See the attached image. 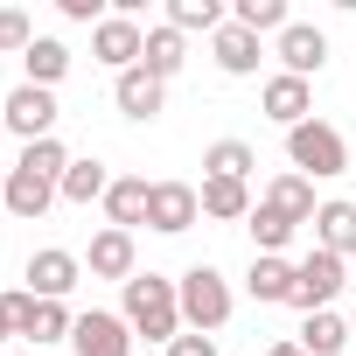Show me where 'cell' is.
<instances>
[{
	"mask_svg": "<svg viewBox=\"0 0 356 356\" xmlns=\"http://www.w3.org/2000/svg\"><path fill=\"white\" fill-rule=\"evenodd\" d=\"M91 56H98L112 77H126V70H140V56H147V29L126 22V15H105V22L91 29Z\"/></svg>",
	"mask_w": 356,
	"mask_h": 356,
	"instance_id": "cell-6",
	"label": "cell"
},
{
	"mask_svg": "<svg viewBox=\"0 0 356 356\" xmlns=\"http://www.w3.org/2000/svg\"><path fill=\"white\" fill-rule=\"evenodd\" d=\"M307 356H342L349 349V314H335V307H321V314H307V328L293 335Z\"/></svg>",
	"mask_w": 356,
	"mask_h": 356,
	"instance_id": "cell-23",
	"label": "cell"
},
{
	"mask_svg": "<svg viewBox=\"0 0 356 356\" xmlns=\"http://www.w3.org/2000/svg\"><path fill=\"white\" fill-rule=\"evenodd\" d=\"M0 342H15V335H8V321H0Z\"/></svg>",
	"mask_w": 356,
	"mask_h": 356,
	"instance_id": "cell-36",
	"label": "cell"
},
{
	"mask_svg": "<svg viewBox=\"0 0 356 356\" xmlns=\"http://www.w3.org/2000/svg\"><path fill=\"white\" fill-rule=\"evenodd\" d=\"M349 203H356V196H349Z\"/></svg>",
	"mask_w": 356,
	"mask_h": 356,
	"instance_id": "cell-39",
	"label": "cell"
},
{
	"mask_svg": "<svg viewBox=\"0 0 356 356\" xmlns=\"http://www.w3.org/2000/svg\"><path fill=\"white\" fill-rule=\"evenodd\" d=\"M56 189H63V182H49V175L8 168V189H0V203H8L22 224H42V217H49V203H56Z\"/></svg>",
	"mask_w": 356,
	"mask_h": 356,
	"instance_id": "cell-13",
	"label": "cell"
},
{
	"mask_svg": "<svg viewBox=\"0 0 356 356\" xmlns=\"http://www.w3.org/2000/svg\"><path fill=\"white\" fill-rule=\"evenodd\" d=\"M231 22H238V29H252V35H280L293 15H286V0H238Z\"/></svg>",
	"mask_w": 356,
	"mask_h": 356,
	"instance_id": "cell-28",
	"label": "cell"
},
{
	"mask_svg": "<svg viewBox=\"0 0 356 356\" xmlns=\"http://www.w3.org/2000/svg\"><path fill=\"white\" fill-rule=\"evenodd\" d=\"M252 168H259V154L245 140H217L203 154V175H217V182H252Z\"/></svg>",
	"mask_w": 356,
	"mask_h": 356,
	"instance_id": "cell-26",
	"label": "cell"
},
{
	"mask_svg": "<svg viewBox=\"0 0 356 356\" xmlns=\"http://www.w3.org/2000/svg\"><path fill=\"white\" fill-rule=\"evenodd\" d=\"M29 293L35 300H70V286L84 280V259L77 252H63V245H42V252H29Z\"/></svg>",
	"mask_w": 356,
	"mask_h": 356,
	"instance_id": "cell-7",
	"label": "cell"
},
{
	"mask_svg": "<svg viewBox=\"0 0 356 356\" xmlns=\"http://www.w3.org/2000/svg\"><path fill=\"white\" fill-rule=\"evenodd\" d=\"M35 49V29L22 8H0V56H29Z\"/></svg>",
	"mask_w": 356,
	"mask_h": 356,
	"instance_id": "cell-31",
	"label": "cell"
},
{
	"mask_svg": "<svg viewBox=\"0 0 356 356\" xmlns=\"http://www.w3.org/2000/svg\"><path fill=\"white\" fill-rule=\"evenodd\" d=\"M175 293H182V328H196V335H217V328L231 321V307H238V300H231V280H224L217 266H203V259L175 280Z\"/></svg>",
	"mask_w": 356,
	"mask_h": 356,
	"instance_id": "cell-2",
	"label": "cell"
},
{
	"mask_svg": "<svg viewBox=\"0 0 356 356\" xmlns=\"http://www.w3.org/2000/svg\"><path fill=\"white\" fill-rule=\"evenodd\" d=\"M182 63H189V35H182V29H168V22H161V29H147V56H140V70H147V77H161V84H168Z\"/></svg>",
	"mask_w": 356,
	"mask_h": 356,
	"instance_id": "cell-20",
	"label": "cell"
},
{
	"mask_svg": "<svg viewBox=\"0 0 356 356\" xmlns=\"http://www.w3.org/2000/svg\"><path fill=\"white\" fill-rule=\"evenodd\" d=\"M147 203H154V182H147V175H112V189H105V217H112V231L147 224Z\"/></svg>",
	"mask_w": 356,
	"mask_h": 356,
	"instance_id": "cell-15",
	"label": "cell"
},
{
	"mask_svg": "<svg viewBox=\"0 0 356 356\" xmlns=\"http://www.w3.org/2000/svg\"><path fill=\"white\" fill-rule=\"evenodd\" d=\"M342 286H349V259H335V252H321V245H314V252L293 266V300H286V307L321 314V307H328Z\"/></svg>",
	"mask_w": 356,
	"mask_h": 356,
	"instance_id": "cell-4",
	"label": "cell"
},
{
	"mask_svg": "<svg viewBox=\"0 0 356 356\" xmlns=\"http://www.w3.org/2000/svg\"><path fill=\"white\" fill-rule=\"evenodd\" d=\"M266 356H307V349H300V342H273Z\"/></svg>",
	"mask_w": 356,
	"mask_h": 356,
	"instance_id": "cell-35",
	"label": "cell"
},
{
	"mask_svg": "<svg viewBox=\"0 0 356 356\" xmlns=\"http://www.w3.org/2000/svg\"><path fill=\"white\" fill-rule=\"evenodd\" d=\"M196 217H203V196H196L189 182H154V203H147V231H161V238H182Z\"/></svg>",
	"mask_w": 356,
	"mask_h": 356,
	"instance_id": "cell-10",
	"label": "cell"
},
{
	"mask_svg": "<svg viewBox=\"0 0 356 356\" xmlns=\"http://www.w3.org/2000/svg\"><path fill=\"white\" fill-rule=\"evenodd\" d=\"M203 217H217V224H245L259 203H252V182H217V175H203Z\"/></svg>",
	"mask_w": 356,
	"mask_h": 356,
	"instance_id": "cell-17",
	"label": "cell"
},
{
	"mask_svg": "<svg viewBox=\"0 0 356 356\" xmlns=\"http://www.w3.org/2000/svg\"><path fill=\"white\" fill-rule=\"evenodd\" d=\"M0 126H8L22 147L56 140V91H42V84H15L8 105H0Z\"/></svg>",
	"mask_w": 356,
	"mask_h": 356,
	"instance_id": "cell-5",
	"label": "cell"
},
{
	"mask_svg": "<svg viewBox=\"0 0 356 356\" xmlns=\"http://www.w3.org/2000/svg\"><path fill=\"white\" fill-rule=\"evenodd\" d=\"M314 245L335 259H356V203H321L314 210Z\"/></svg>",
	"mask_w": 356,
	"mask_h": 356,
	"instance_id": "cell-19",
	"label": "cell"
},
{
	"mask_svg": "<svg viewBox=\"0 0 356 356\" xmlns=\"http://www.w3.org/2000/svg\"><path fill=\"white\" fill-rule=\"evenodd\" d=\"M0 321H8V335H29V328H35V293H29V286L0 293Z\"/></svg>",
	"mask_w": 356,
	"mask_h": 356,
	"instance_id": "cell-32",
	"label": "cell"
},
{
	"mask_svg": "<svg viewBox=\"0 0 356 356\" xmlns=\"http://www.w3.org/2000/svg\"><path fill=\"white\" fill-rule=\"evenodd\" d=\"M266 203H273L280 217H293V224H314V210H321V203H314V182H307V175H293V168H286V175H273Z\"/></svg>",
	"mask_w": 356,
	"mask_h": 356,
	"instance_id": "cell-22",
	"label": "cell"
},
{
	"mask_svg": "<svg viewBox=\"0 0 356 356\" xmlns=\"http://www.w3.org/2000/svg\"><path fill=\"white\" fill-rule=\"evenodd\" d=\"M112 105H119L133 126H147V119H161L168 84H161V77H147V70H126V77H112Z\"/></svg>",
	"mask_w": 356,
	"mask_h": 356,
	"instance_id": "cell-14",
	"label": "cell"
},
{
	"mask_svg": "<svg viewBox=\"0 0 356 356\" xmlns=\"http://www.w3.org/2000/svg\"><path fill=\"white\" fill-rule=\"evenodd\" d=\"M259 105H266V119H273V126H286V133L314 119V91H307L300 77H286V70H280V77H266V91H259Z\"/></svg>",
	"mask_w": 356,
	"mask_h": 356,
	"instance_id": "cell-12",
	"label": "cell"
},
{
	"mask_svg": "<svg viewBox=\"0 0 356 356\" xmlns=\"http://www.w3.org/2000/svg\"><path fill=\"white\" fill-rule=\"evenodd\" d=\"M245 293H252L259 307H286V300H293V266H286V259H259V252H252Z\"/></svg>",
	"mask_w": 356,
	"mask_h": 356,
	"instance_id": "cell-18",
	"label": "cell"
},
{
	"mask_svg": "<svg viewBox=\"0 0 356 356\" xmlns=\"http://www.w3.org/2000/svg\"><path fill=\"white\" fill-rule=\"evenodd\" d=\"M273 56H280V70L286 77H321V63H328V35L314 29V22H286L280 29V42H273Z\"/></svg>",
	"mask_w": 356,
	"mask_h": 356,
	"instance_id": "cell-8",
	"label": "cell"
},
{
	"mask_svg": "<svg viewBox=\"0 0 356 356\" xmlns=\"http://www.w3.org/2000/svg\"><path fill=\"white\" fill-rule=\"evenodd\" d=\"M70 328H77V314H70L63 300H35V328H29V342H70Z\"/></svg>",
	"mask_w": 356,
	"mask_h": 356,
	"instance_id": "cell-29",
	"label": "cell"
},
{
	"mask_svg": "<svg viewBox=\"0 0 356 356\" xmlns=\"http://www.w3.org/2000/svg\"><path fill=\"white\" fill-rule=\"evenodd\" d=\"M105 189H112V168L84 154V161H70V168H63V189H56V196H63V203H84V210H91V203H105Z\"/></svg>",
	"mask_w": 356,
	"mask_h": 356,
	"instance_id": "cell-21",
	"label": "cell"
},
{
	"mask_svg": "<svg viewBox=\"0 0 356 356\" xmlns=\"http://www.w3.org/2000/svg\"><path fill=\"white\" fill-rule=\"evenodd\" d=\"M168 356H217V335H196V328H182L168 342Z\"/></svg>",
	"mask_w": 356,
	"mask_h": 356,
	"instance_id": "cell-33",
	"label": "cell"
},
{
	"mask_svg": "<svg viewBox=\"0 0 356 356\" xmlns=\"http://www.w3.org/2000/svg\"><path fill=\"white\" fill-rule=\"evenodd\" d=\"M210 49H217V70H224V77H252V70H259V56H266V49H259V35H252V29H238V22H224V29L210 35Z\"/></svg>",
	"mask_w": 356,
	"mask_h": 356,
	"instance_id": "cell-16",
	"label": "cell"
},
{
	"mask_svg": "<svg viewBox=\"0 0 356 356\" xmlns=\"http://www.w3.org/2000/svg\"><path fill=\"white\" fill-rule=\"evenodd\" d=\"M286 161H293V175H307V182H328V175L349 168V140L328 119H307V126L286 133Z\"/></svg>",
	"mask_w": 356,
	"mask_h": 356,
	"instance_id": "cell-3",
	"label": "cell"
},
{
	"mask_svg": "<svg viewBox=\"0 0 356 356\" xmlns=\"http://www.w3.org/2000/svg\"><path fill=\"white\" fill-rule=\"evenodd\" d=\"M349 335H356V307H349Z\"/></svg>",
	"mask_w": 356,
	"mask_h": 356,
	"instance_id": "cell-37",
	"label": "cell"
},
{
	"mask_svg": "<svg viewBox=\"0 0 356 356\" xmlns=\"http://www.w3.org/2000/svg\"><path fill=\"white\" fill-rule=\"evenodd\" d=\"M119 314H126L133 335H147L161 349L182 335V293H175V280H161V273H133L119 286Z\"/></svg>",
	"mask_w": 356,
	"mask_h": 356,
	"instance_id": "cell-1",
	"label": "cell"
},
{
	"mask_svg": "<svg viewBox=\"0 0 356 356\" xmlns=\"http://www.w3.org/2000/svg\"><path fill=\"white\" fill-rule=\"evenodd\" d=\"M224 22H231V15L217 8V0H168V29H182V35H196V29L217 35Z\"/></svg>",
	"mask_w": 356,
	"mask_h": 356,
	"instance_id": "cell-27",
	"label": "cell"
},
{
	"mask_svg": "<svg viewBox=\"0 0 356 356\" xmlns=\"http://www.w3.org/2000/svg\"><path fill=\"white\" fill-rule=\"evenodd\" d=\"M22 70H29V84H42V91H56V84L70 77V49H63L56 35H35V49L22 56Z\"/></svg>",
	"mask_w": 356,
	"mask_h": 356,
	"instance_id": "cell-24",
	"label": "cell"
},
{
	"mask_svg": "<svg viewBox=\"0 0 356 356\" xmlns=\"http://www.w3.org/2000/svg\"><path fill=\"white\" fill-rule=\"evenodd\" d=\"M349 280H356V259H349Z\"/></svg>",
	"mask_w": 356,
	"mask_h": 356,
	"instance_id": "cell-38",
	"label": "cell"
},
{
	"mask_svg": "<svg viewBox=\"0 0 356 356\" xmlns=\"http://www.w3.org/2000/svg\"><path fill=\"white\" fill-rule=\"evenodd\" d=\"M56 8H63V22H84V29H98V22H105L98 0H56Z\"/></svg>",
	"mask_w": 356,
	"mask_h": 356,
	"instance_id": "cell-34",
	"label": "cell"
},
{
	"mask_svg": "<svg viewBox=\"0 0 356 356\" xmlns=\"http://www.w3.org/2000/svg\"><path fill=\"white\" fill-rule=\"evenodd\" d=\"M245 231H252V245H259V259H280V252L293 245V231H300V224H293V217H280L273 203H259V210L245 217Z\"/></svg>",
	"mask_w": 356,
	"mask_h": 356,
	"instance_id": "cell-25",
	"label": "cell"
},
{
	"mask_svg": "<svg viewBox=\"0 0 356 356\" xmlns=\"http://www.w3.org/2000/svg\"><path fill=\"white\" fill-rule=\"evenodd\" d=\"M15 168H29V175H49V182H63L70 154H63V140H35V147H22V161H15Z\"/></svg>",
	"mask_w": 356,
	"mask_h": 356,
	"instance_id": "cell-30",
	"label": "cell"
},
{
	"mask_svg": "<svg viewBox=\"0 0 356 356\" xmlns=\"http://www.w3.org/2000/svg\"><path fill=\"white\" fill-rule=\"evenodd\" d=\"M84 273H91V280H119V286H126V280L140 273V245H133V231H112V224H105V231L91 238V252H84Z\"/></svg>",
	"mask_w": 356,
	"mask_h": 356,
	"instance_id": "cell-11",
	"label": "cell"
},
{
	"mask_svg": "<svg viewBox=\"0 0 356 356\" xmlns=\"http://www.w3.org/2000/svg\"><path fill=\"white\" fill-rule=\"evenodd\" d=\"M70 349H77V356H133V328H126V314L91 307V314H77Z\"/></svg>",
	"mask_w": 356,
	"mask_h": 356,
	"instance_id": "cell-9",
	"label": "cell"
}]
</instances>
